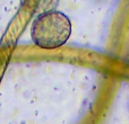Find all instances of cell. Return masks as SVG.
<instances>
[{
  "instance_id": "obj_2",
  "label": "cell",
  "mask_w": 129,
  "mask_h": 124,
  "mask_svg": "<svg viewBox=\"0 0 129 124\" xmlns=\"http://www.w3.org/2000/svg\"><path fill=\"white\" fill-rule=\"evenodd\" d=\"M58 4V0H28V8L33 9L34 13L39 14L44 11L53 10L54 6Z\"/></svg>"
},
{
  "instance_id": "obj_1",
  "label": "cell",
  "mask_w": 129,
  "mask_h": 124,
  "mask_svg": "<svg viewBox=\"0 0 129 124\" xmlns=\"http://www.w3.org/2000/svg\"><path fill=\"white\" fill-rule=\"evenodd\" d=\"M71 34V22L58 10L44 11L32 23L31 37L34 44L43 50H54L67 43Z\"/></svg>"
}]
</instances>
